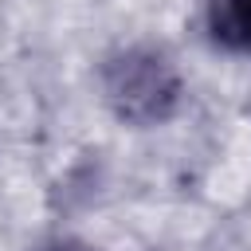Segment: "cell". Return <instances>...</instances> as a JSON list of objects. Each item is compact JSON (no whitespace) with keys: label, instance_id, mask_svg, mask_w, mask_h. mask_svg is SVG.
I'll use <instances>...</instances> for the list:
<instances>
[{"label":"cell","instance_id":"6da1fadb","mask_svg":"<svg viewBox=\"0 0 251 251\" xmlns=\"http://www.w3.org/2000/svg\"><path fill=\"white\" fill-rule=\"evenodd\" d=\"M102 82H106V98L118 110V118L137 122V126H153V122L169 118L176 106V94H180L176 71L145 47L118 51L106 63Z\"/></svg>","mask_w":251,"mask_h":251},{"label":"cell","instance_id":"7a4b0ae2","mask_svg":"<svg viewBox=\"0 0 251 251\" xmlns=\"http://www.w3.org/2000/svg\"><path fill=\"white\" fill-rule=\"evenodd\" d=\"M208 24L220 43L251 51V0H212Z\"/></svg>","mask_w":251,"mask_h":251},{"label":"cell","instance_id":"3957f363","mask_svg":"<svg viewBox=\"0 0 251 251\" xmlns=\"http://www.w3.org/2000/svg\"><path fill=\"white\" fill-rule=\"evenodd\" d=\"M67 251H71V247H67Z\"/></svg>","mask_w":251,"mask_h":251}]
</instances>
